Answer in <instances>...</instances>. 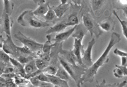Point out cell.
<instances>
[{"label": "cell", "mask_w": 127, "mask_h": 87, "mask_svg": "<svg viewBox=\"0 0 127 87\" xmlns=\"http://www.w3.org/2000/svg\"><path fill=\"white\" fill-rule=\"evenodd\" d=\"M14 37L20 43H22L24 46L28 47L32 52L35 54L41 51L43 46V44H41L36 42V40H33L30 37L25 35L20 31L18 32L17 33L15 34Z\"/></svg>", "instance_id": "5b68a950"}, {"label": "cell", "mask_w": 127, "mask_h": 87, "mask_svg": "<svg viewBox=\"0 0 127 87\" xmlns=\"http://www.w3.org/2000/svg\"><path fill=\"white\" fill-rule=\"evenodd\" d=\"M113 52H114V54H116V56H120V57H127V54L126 52L122 51H121L120 49H119L118 48H116L114 50V51H113Z\"/></svg>", "instance_id": "d6a6232c"}, {"label": "cell", "mask_w": 127, "mask_h": 87, "mask_svg": "<svg viewBox=\"0 0 127 87\" xmlns=\"http://www.w3.org/2000/svg\"><path fill=\"white\" fill-rule=\"evenodd\" d=\"M38 1L39 2H38V8L32 12L35 16L44 17V16L46 14L48 10L49 3L46 2L45 1Z\"/></svg>", "instance_id": "4fadbf2b"}, {"label": "cell", "mask_w": 127, "mask_h": 87, "mask_svg": "<svg viewBox=\"0 0 127 87\" xmlns=\"http://www.w3.org/2000/svg\"><path fill=\"white\" fill-rule=\"evenodd\" d=\"M13 81H14V83L17 86L21 85H26L29 83V81L28 79H26V78L19 75V74H16L15 76V77L13 78Z\"/></svg>", "instance_id": "83f0119b"}, {"label": "cell", "mask_w": 127, "mask_h": 87, "mask_svg": "<svg viewBox=\"0 0 127 87\" xmlns=\"http://www.w3.org/2000/svg\"><path fill=\"white\" fill-rule=\"evenodd\" d=\"M4 40H5V39H4V37H3V35H0V49L3 48V43H4Z\"/></svg>", "instance_id": "d590c367"}, {"label": "cell", "mask_w": 127, "mask_h": 87, "mask_svg": "<svg viewBox=\"0 0 127 87\" xmlns=\"http://www.w3.org/2000/svg\"><path fill=\"white\" fill-rule=\"evenodd\" d=\"M96 41L94 37L92 38L91 40L88 42V46L86 49L83 47L81 49V63L82 65L88 68L90 66H92L94 64L92 61V49L94 47V45L95 44Z\"/></svg>", "instance_id": "8992f818"}, {"label": "cell", "mask_w": 127, "mask_h": 87, "mask_svg": "<svg viewBox=\"0 0 127 87\" xmlns=\"http://www.w3.org/2000/svg\"><path fill=\"white\" fill-rule=\"evenodd\" d=\"M75 28L76 26H74L69 30L58 34L55 35V38L51 40H53L55 42V43H57V44H62L65 40H67L70 37V36L72 35L73 32L75 30Z\"/></svg>", "instance_id": "7c38bea8"}, {"label": "cell", "mask_w": 127, "mask_h": 87, "mask_svg": "<svg viewBox=\"0 0 127 87\" xmlns=\"http://www.w3.org/2000/svg\"><path fill=\"white\" fill-rule=\"evenodd\" d=\"M74 42L73 49H72V52L74 54L75 57H76L78 63L79 65H82L81 63V49L83 47L82 45V40L83 39H74Z\"/></svg>", "instance_id": "30bf717a"}, {"label": "cell", "mask_w": 127, "mask_h": 87, "mask_svg": "<svg viewBox=\"0 0 127 87\" xmlns=\"http://www.w3.org/2000/svg\"><path fill=\"white\" fill-rule=\"evenodd\" d=\"M10 57L8 56V54L4 52L3 51H0V61L5 63L7 66L11 65L10 61Z\"/></svg>", "instance_id": "f546056e"}, {"label": "cell", "mask_w": 127, "mask_h": 87, "mask_svg": "<svg viewBox=\"0 0 127 87\" xmlns=\"http://www.w3.org/2000/svg\"><path fill=\"white\" fill-rule=\"evenodd\" d=\"M19 47L16 46L13 42L11 35L6 36V39L4 40L3 46V51L7 54H10L16 59L19 56Z\"/></svg>", "instance_id": "52a82bcc"}, {"label": "cell", "mask_w": 127, "mask_h": 87, "mask_svg": "<svg viewBox=\"0 0 127 87\" xmlns=\"http://www.w3.org/2000/svg\"><path fill=\"white\" fill-rule=\"evenodd\" d=\"M43 18H45V21L48 23H49V22L54 21L55 19L57 18V16L55 15V12H54L53 9L52 8V7L50 5L48 6V10L47 13L44 16Z\"/></svg>", "instance_id": "cb8c5ba5"}, {"label": "cell", "mask_w": 127, "mask_h": 87, "mask_svg": "<svg viewBox=\"0 0 127 87\" xmlns=\"http://www.w3.org/2000/svg\"><path fill=\"white\" fill-rule=\"evenodd\" d=\"M38 70V68L36 67V63H35V59L25 64L24 71L26 73V78L27 79L28 76L37 71Z\"/></svg>", "instance_id": "d6986e66"}, {"label": "cell", "mask_w": 127, "mask_h": 87, "mask_svg": "<svg viewBox=\"0 0 127 87\" xmlns=\"http://www.w3.org/2000/svg\"><path fill=\"white\" fill-rule=\"evenodd\" d=\"M87 33V30L85 28L82 23H79L76 25L74 31L72 34V37L74 39H83L84 37Z\"/></svg>", "instance_id": "2e32d148"}, {"label": "cell", "mask_w": 127, "mask_h": 87, "mask_svg": "<svg viewBox=\"0 0 127 87\" xmlns=\"http://www.w3.org/2000/svg\"><path fill=\"white\" fill-rule=\"evenodd\" d=\"M1 19L4 33L6 34V36L11 35V27H12L13 23V21L11 18V16L7 13L3 12Z\"/></svg>", "instance_id": "9c48e42d"}, {"label": "cell", "mask_w": 127, "mask_h": 87, "mask_svg": "<svg viewBox=\"0 0 127 87\" xmlns=\"http://www.w3.org/2000/svg\"><path fill=\"white\" fill-rule=\"evenodd\" d=\"M53 87H59V86H54Z\"/></svg>", "instance_id": "f35d334b"}, {"label": "cell", "mask_w": 127, "mask_h": 87, "mask_svg": "<svg viewBox=\"0 0 127 87\" xmlns=\"http://www.w3.org/2000/svg\"><path fill=\"white\" fill-rule=\"evenodd\" d=\"M6 66H7V65H6L5 63H4L3 62L0 61V76L3 74L4 68H5V67H6Z\"/></svg>", "instance_id": "836d02e7"}, {"label": "cell", "mask_w": 127, "mask_h": 87, "mask_svg": "<svg viewBox=\"0 0 127 87\" xmlns=\"http://www.w3.org/2000/svg\"><path fill=\"white\" fill-rule=\"evenodd\" d=\"M59 62L62 65V67L66 70L68 74H69L70 77L72 78L76 82L77 87H81V78L82 76L85 72L87 68L83 65H72L65 61L62 57L59 56Z\"/></svg>", "instance_id": "3957f363"}, {"label": "cell", "mask_w": 127, "mask_h": 87, "mask_svg": "<svg viewBox=\"0 0 127 87\" xmlns=\"http://www.w3.org/2000/svg\"><path fill=\"white\" fill-rule=\"evenodd\" d=\"M35 63H36V67H37L38 70H40V71H43V70L45 68H46L50 64L49 63L42 60L40 58H36V59H35Z\"/></svg>", "instance_id": "f1b7e54d"}, {"label": "cell", "mask_w": 127, "mask_h": 87, "mask_svg": "<svg viewBox=\"0 0 127 87\" xmlns=\"http://www.w3.org/2000/svg\"><path fill=\"white\" fill-rule=\"evenodd\" d=\"M36 78L40 81H43V82H46V83H49V82H48V79L47 76H46V74H45L44 73H43V72H41V73H39L38 76H36Z\"/></svg>", "instance_id": "1f68e13d"}, {"label": "cell", "mask_w": 127, "mask_h": 87, "mask_svg": "<svg viewBox=\"0 0 127 87\" xmlns=\"http://www.w3.org/2000/svg\"><path fill=\"white\" fill-rule=\"evenodd\" d=\"M3 4H4V8H3V12L7 13L9 15H12V12L13 10L14 4L13 3L10 1H3Z\"/></svg>", "instance_id": "d4e9b609"}, {"label": "cell", "mask_w": 127, "mask_h": 87, "mask_svg": "<svg viewBox=\"0 0 127 87\" xmlns=\"http://www.w3.org/2000/svg\"><path fill=\"white\" fill-rule=\"evenodd\" d=\"M67 27H69L67 23H66L65 20L64 21H61L59 23H56L55 25L53 27H51L46 32V35H51L53 33L55 32H60L63 31L64 29H65Z\"/></svg>", "instance_id": "ac0fdd59"}, {"label": "cell", "mask_w": 127, "mask_h": 87, "mask_svg": "<svg viewBox=\"0 0 127 87\" xmlns=\"http://www.w3.org/2000/svg\"><path fill=\"white\" fill-rule=\"evenodd\" d=\"M127 80H125L121 83H113V84H107L105 79H103L102 81L100 83H98L97 81V87H125L127 85Z\"/></svg>", "instance_id": "7402d4cb"}, {"label": "cell", "mask_w": 127, "mask_h": 87, "mask_svg": "<svg viewBox=\"0 0 127 87\" xmlns=\"http://www.w3.org/2000/svg\"><path fill=\"white\" fill-rule=\"evenodd\" d=\"M116 68L113 70V74L115 77L121 78L127 76V66H121V65H115Z\"/></svg>", "instance_id": "44dd1931"}, {"label": "cell", "mask_w": 127, "mask_h": 87, "mask_svg": "<svg viewBox=\"0 0 127 87\" xmlns=\"http://www.w3.org/2000/svg\"><path fill=\"white\" fill-rule=\"evenodd\" d=\"M61 3L59 5L55 6H52V8L55 12V15L57 16V18H61L65 14V12L67 11V10L69 8V4L67 3V1H61Z\"/></svg>", "instance_id": "8fae6325"}, {"label": "cell", "mask_w": 127, "mask_h": 87, "mask_svg": "<svg viewBox=\"0 0 127 87\" xmlns=\"http://www.w3.org/2000/svg\"><path fill=\"white\" fill-rule=\"evenodd\" d=\"M121 66H127V57H121Z\"/></svg>", "instance_id": "e575fe53"}, {"label": "cell", "mask_w": 127, "mask_h": 87, "mask_svg": "<svg viewBox=\"0 0 127 87\" xmlns=\"http://www.w3.org/2000/svg\"><path fill=\"white\" fill-rule=\"evenodd\" d=\"M59 56H61L65 61L72 65H79L76 57L73 54L72 50H64L62 47L59 52Z\"/></svg>", "instance_id": "ba28073f"}, {"label": "cell", "mask_w": 127, "mask_h": 87, "mask_svg": "<svg viewBox=\"0 0 127 87\" xmlns=\"http://www.w3.org/2000/svg\"><path fill=\"white\" fill-rule=\"evenodd\" d=\"M48 79V82L54 86H59V87H69L68 85L67 81H64L63 80H61L59 78L57 77L55 75H48L46 74Z\"/></svg>", "instance_id": "e0dca14e"}, {"label": "cell", "mask_w": 127, "mask_h": 87, "mask_svg": "<svg viewBox=\"0 0 127 87\" xmlns=\"http://www.w3.org/2000/svg\"><path fill=\"white\" fill-rule=\"evenodd\" d=\"M55 76H56L57 77L59 78L61 80H63L64 81H69L70 80V76L68 74L67 72L66 71V70L62 66L61 64H58L57 70L55 73Z\"/></svg>", "instance_id": "ffe728a7"}, {"label": "cell", "mask_w": 127, "mask_h": 87, "mask_svg": "<svg viewBox=\"0 0 127 87\" xmlns=\"http://www.w3.org/2000/svg\"><path fill=\"white\" fill-rule=\"evenodd\" d=\"M2 24V19L0 18V25Z\"/></svg>", "instance_id": "74e56055"}, {"label": "cell", "mask_w": 127, "mask_h": 87, "mask_svg": "<svg viewBox=\"0 0 127 87\" xmlns=\"http://www.w3.org/2000/svg\"><path fill=\"white\" fill-rule=\"evenodd\" d=\"M32 12V10H26L22 12L17 18V21L18 23L23 27L34 29H43L50 26V23L38 19Z\"/></svg>", "instance_id": "7a4b0ae2"}, {"label": "cell", "mask_w": 127, "mask_h": 87, "mask_svg": "<svg viewBox=\"0 0 127 87\" xmlns=\"http://www.w3.org/2000/svg\"><path fill=\"white\" fill-rule=\"evenodd\" d=\"M10 64L14 67L16 74H19V75L26 78V73L24 71V65L19 63L16 59L12 57H10Z\"/></svg>", "instance_id": "9a60e30c"}, {"label": "cell", "mask_w": 127, "mask_h": 87, "mask_svg": "<svg viewBox=\"0 0 127 87\" xmlns=\"http://www.w3.org/2000/svg\"><path fill=\"white\" fill-rule=\"evenodd\" d=\"M17 87H28L24 85H19Z\"/></svg>", "instance_id": "8d00e7d4"}, {"label": "cell", "mask_w": 127, "mask_h": 87, "mask_svg": "<svg viewBox=\"0 0 127 87\" xmlns=\"http://www.w3.org/2000/svg\"><path fill=\"white\" fill-rule=\"evenodd\" d=\"M113 14L117 18V19L118 20V21H120V24H121V27H122V31H123V34L124 35V37H125V39H127V21H125V20H121V18L119 17L118 15L117 14L116 12V11H113Z\"/></svg>", "instance_id": "484cf974"}, {"label": "cell", "mask_w": 127, "mask_h": 87, "mask_svg": "<svg viewBox=\"0 0 127 87\" xmlns=\"http://www.w3.org/2000/svg\"><path fill=\"white\" fill-rule=\"evenodd\" d=\"M66 23H67L68 26H76L79 24V19L78 16L75 13H71L69 17H67V19L65 20Z\"/></svg>", "instance_id": "603a6c76"}, {"label": "cell", "mask_w": 127, "mask_h": 87, "mask_svg": "<svg viewBox=\"0 0 127 87\" xmlns=\"http://www.w3.org/2000/svg\"><path fill=\"white\" fill-rule=\"evenodd\" d=\"M98 24L100 29L102 31L109 32H111L114 30L115 22L111 18H108L103 20L100 23H98Z\"/></svg>", "instance_id": "5bb4252c"}, {"label": "cell", "mask_w": 127, "mask_h": 87, "mask_svg": "<svg viewBox=\"0 0 127 87\" xmlns=\"http://www.w3.org/2000/svg\"><path fill=\"white\" fill-rule=\"evenodd\" d=\"M121 40V35L116 32H113L111 35V39L108 43V45L105 47L102 55L98 57L95 63L92 64V66L86 70L85 72L82 76L81 78V83L83 84L85 83H92L95 79V76L97 74L98 70L101 67L104 66L107 64L109 61V54L110 51L113 49V47L116 44H118Z\"/></svg>", "instance_id": "6da1fadb"}, {"label": "cell", "mask_w": 127, "mask_h": 87, "mask_svg": "<svg viewBox=\"0 0 127 87\" xmlns=\"http://www.w3.org/2000/svg\"><path fill=\"white\" fill-rule=\"evenodd\" d=\"M82 21L83 25L86 30L89 32L92 38H93L94 35H95L97 39H98L102 34L103 31L100 29L98 23L95 21L92 16L89 13H87L83 15Z\"/></svg>", "instance_id": "277c9868"}, {"label": "cell", "mask_w": 127, "mask_h": 87, "mask_svg": "<svg viewBox=\"0 0 127 87\" xmlns=\"http://www.w3.org/2000/svg\"><path fill=\"white\" fill-rule=\"evenodd\" d=\"M104 2H105V1H100V0H97V1L93 0V1H91L90 3H91L92 10L94 11L98 10V9H100L102 7Z\"/></svg>", "instance_id": "4dcf8cb0"}, {"label": "cell", "mask_w": 127, "mask_h": 87, "mask_svg": "<svg viewBox=\"0 0 127 87\" xmlns=\"http://www.w3.org/2000/svg\"><path fill=\"white\" fill-rule=\"evenodd\" d=\"M57 67L58 65L55 66V65L49 64V65L46 68L44 69L42 71V72L46 74H48V75H55L57 72Z\"/></svg>", "instance_id": "4316f807"}]
</instances>
